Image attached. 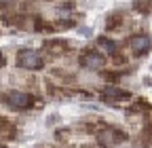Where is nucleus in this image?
Returning <instances> with one entry per match:
<instances>
[{
	"label": "nucleus",
	"mask_w": 152,
	"mask_h": 148,
	"mask_svg": "<svg viewBox=\"0 0 152 148\" xmlns=\"http://www.w3.org/2000/svg\"><path fill=\"white\" fill-rule=\"evenodd\" d=\"M4 62H7V59H4V55H2V53H0V68H2V66H4Z\"/></svg>",
	"instance_id": "obj_13"
},
{
	"label": "nucleus",
	"mask_w": 152,
	"mask_h": 148,
	"mask_svg": "<svg viewBox=\"0 0 152 148\" xmlns=\"http://www.w3.org/2000/svg\"><path fill=\"white\" fill-rule=\"evenodd\" d=\"M15 2V0H0V7H2V9H7V7H11Z\"/></svg>",
	"instance_id": "obj_12"
},
{
	"label": "nucleus",
	"mask_w": 152,
	"mask_h": 148,
	"mask_svg": "<svg viewBox=\"0 0 152 148\" xmlns=\"http://www.w3.org/2000/svg\"><path fill=\"white\" fill-rule=\"evenodd\" d=\"M150 4H152V0H150Z\"/></svg>",
	"instance_id": "obj_15"
},
{
	"label": "nucleus",
	"mask_w": 152,
	"mask_h": 148,
	"mask_svg": "<svg viewBox=\"0 0 152 148\" xmlns=\"http://www.w3.org/2000/svg\"><path fill=\"white\" fill-rule=\"evenodd\" d=\"M104 97L112 104H118V102H129L131 93L129 91H123V89H116V87H108V89H104Z\"/></svg>",
	"instance_id": "obj_6"
},
{
	"label": "nucleus",
	"mask_w": 152,
	"mask_h": 148,
	"mask_svg": "<svg viewBox=\"0 0 152 148\" xmlns=\"http://www.w3.org/2000/svg\"><path fill=\"white\" fill-rule=\"evenodd\" d=\"M97 42H99V45H102V47H104V49L110 53V55H114V53H116V45H114L112 40H108V38H104V36H102V38H99Z\"/></svg>",
	"instance_id": "obj_8"
},
{
	"label": "nucleus",
	"mask_w": 152,
	"mask_h": 148,
	"mask_svg": "<svg viewBox=\"0 0 152 148\" xmlns=\"http://www.w3.org/2000/svg\"><path fill=\"white\" fill-rule=\"evenodd\" d=\"M36 30H38V32H42V30H51V26H49V23H45V21H36Z\"/></svg>",
	"instance_id": "obj_11"
},
{
	"label": "nucleus",
	"mask_w": 152,
	"mask_h": 148,
	"mask_svg": "<svg viewBox=\"0 0 152 148\" xmlns=\"http://www.w3.org/2000/svg\"><path fill=\"white\" fill-rule=\"evenodd\" d=\"M150 47H152V40L148 36H144V34H135V36L129 38V49L135 55H146L150 51Z\"/></svg>",
	"instance_id": "obj_5"
},
{
	"label": "nucleus",
	"mask_w": 152,
	"mask_h": 148,
	"mask_svg": "<svg viewBox=\"0 0 152 148\" xmlns=\"http://www.w3.org/2000/svg\"><path fill=\"white\" fill-rule=\"evenodd\" d=\"M17 66L19 68H26V70H40L45 66L42 55L34 51V49H21L17 53Z\"/></svg>",
	"instance_id": "obj_1"
},
{
	"label": "nucleus",
	"mask_w": 152,
	"mask_h": 148,
	"mask_svg": "<svg viewBox=\"0 0 152 148\" xmlns=\"http://www.w3.org/2000/svg\"><path fill=\"white\" fill-rule=\"evenodd\" d=\"M0 148H4V146H2V144H0Z\"/></svg>",
	"instance_id": "obj_14"
},
{
	"label": "nucleus",
	"mask_w": 152,
	"mask_h": 148,
	"mask_svg": "<svg viewBox=\"0 0 152 148\" xmlns=\"http://www.w3.org/2000/svg\"><path fill=\"white\" fill-rule=\"evenodd\" d=\"M80 64L85 66V68H89V70H102L104 66H106V59H104V55L102 53H97V51H85L83 55H80Z\"/></svg>",
	"instance_id": "obj_4"
},
{
	"label": "nucleus",
	"mask_w": 152,
	"mask_h": 148,
	"mask_svg": "<svg viewBox=\"0 0 152 148\" xmlns=\"http://www.w3.org/2000/svg\"><path fill=\"white\" fill-rule=\"evenodd\" d=\"M118 23H121V15H114V17H110V19H108V28H110V30H116Z\"/></svg>",
	"instance_id": "obj_10"
},
{
	"label": "nucleus",
	"mask_w": 152,
	"mask_h": 148,
	"mask_svg": "<svg viewBox=\"0 0 152 148\" xmlns=\"http://www.w3.org/2000/svg\"><path fill=\"white\" fill-rule=\"evenodd\" d=\"M123 140H127V136L121 133L118 129H112V127H104V129H99V133H97V142H99L104 148L116 146V144H121Z\"/></svg>",
	"instance_id": "obj_2"
},
{
	"label": "nucleus",
	"mask_w": 152,
	"mask_h": 148,
	"mask_svg": "<svg viewBox=\"0 0 152 148\" xmlns=\"http://www.w3.org/2000/svg\"><path fill=\"white\" fill-rule=\"evenodd\" d=\"M64 45H66V42H49V47H47V49H49L51 53H57V51H59V53H61V51L66 49Z\"/></svg>",
	"instance_id": "obj_9"
},
{
	"label": "nucleus",
	"mask_w": 152,
	"mask_h": 148,
	"mask_svg": "<svg viewBox=\"0 0 152 148\" xmlns=\"http://www.w3.org/2000/svg\"><path fill=\"white\" fill-rule=\"evenodd\" d=\"M13 123H9L7 119H0V136H13L15 131H13Z\"/></svg>",
	"instance_id": "obj_7"
},
{
	"label": "nucleus",
	"mask_w": 152,
	"mask_h": 148,
	"mask_svg": "<svg viewBox=\"0 0 152 148\" xmlns=\"http://www.w3.org/2000/svg\"><path fill=\"white\" fill-rule=\"evenodd\" d=\"M7 104L15 110H26L32 106V95L26 91H11V93H7Z\"/></svg>",
	"instance_id": "obj_3"
}]
</instances>
